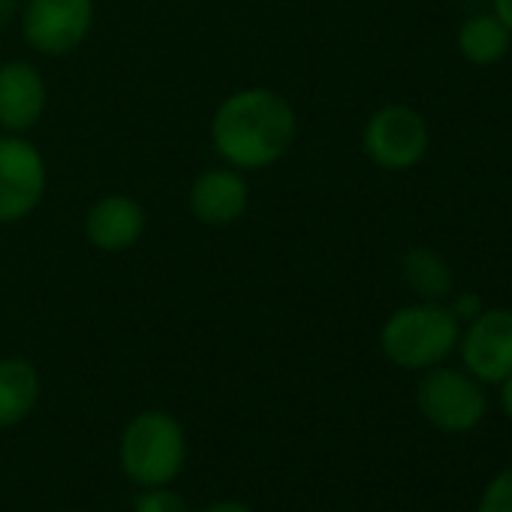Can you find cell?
Listing matches in <instances>:
<instances>
[{"label": "cell", "instance_id": "obj_3", "mask_svg": "<svg viewBox=\"0 0 512 512\" xmlns=\"http://www.w3.org/2000/svg\"><path fill=\"white\" fill-rule=\"evenodd\" d=\"M118 461L124 476L139 488L172 485L187 464V434L169 410L136 413L118 440Z\"/></svg>", "mask_w": 512, "mask_h": 512}, {"label": "cell", "instance_id": "obj_13", "mask_svg": "<svg viewBox=\"0 0 512 512\" xmlns=\"http://www.w3.org/2000/svg\"><path fill=\"white\" fill-rule=\"evenodd\" d=\"M458 52L467 64L473 67H494L500 64L509 49H512V34L509 28L488 10V13H473L461 22L458 28Z\"/></svg>", "mask_w": 512, "mask_h": 512}, {"label": "cell", "instance_id": "obj_5", "mask_svg": "<svg viewBox=\"0 0 512 512\" xmlns=\"http://www.w3.org/2000/svg\"><path fill=\"white\" fill-rule=\"evenodd\" d=\"M97 22L94 0H25L19 13L22 40L43 58H67L85 46Z\"/></svg>", "mask_w": 512, "mask_h": 512}, {"label": "cell", "instance_id": "obj_19", "mask_svg": "<svg viewBox=\"0 0 512 512\" xmlns=\"http://www.w3.org/2000/svg\"><path fill=\"white\" fill-rule=\"evenodd\" d=\"M199 512H256V509H250V506L241 503V500H214V503L202 506Z\"/></svg>", "mask_w": 512, "mask_h": 512}, {"label": "cell", "instance_id": "obj_14", "mask_svg": "<svg viewBox=\"0 0 512 512\" xmlns=\"http://www.w3.org/2000/svg\"><path fill=\"white\" fill-rule=\"evenodd\" d=\"M401 281L410 293H416L422 302H446L455 290L452 269L443 256L431 247H410L401 256Z\"/></svg>", "mask_w": 512, "mask_h": 512}, {"label": "cell", "instance_id": "obj_1", "mask_svg": "<svg viewBox=\"0 0 512 512\" xmlns=\"http://www.w3.org/2000/svg\"><path fill=\"white\" fill-rule=\"evenodd\" d=\"M299 139L293 100L269 85H247L226 94L208 121V142L220 163L250 175L278 166Z\"/></svg>", "mask_w": 512, "mask_h": 512}, {"label": "cell", "instance_id": "obj_20", "mask_svg": "<svg viewBox=\"0 0 512 512\" xmlns=\"http://www.w3.org/2000/svg\"><path fill=\"white\" fill-rule=\"evenodd\" d=\"M491 13L509 28V34H512V0H491Z\"/></svg>", "mask_w": 512, "mask_h": 512}, {"label": "cell", "instance_id": "obj_15", "mask_svg": "<svg viewBox=\"0 0 512 512\" xmlns=\"http://www.w3.org/2000/svg\"><path fill=\"white\" fill-rule=\"evenodd\" d=\"M133 512H193L187 497L175 491L172 485H154L142 488L133 500Z\"/></svg>", "mask_w": 512, "mask_h": 512}, {"label": "cell", "instance_id": "obj_17", "mask_svg": "<svg viewBox=\"0 0 512 512\" xmlns=\"http://www.w3.org/2000/svg\"><path fill=\"white\" fill-rule=\"evenodd\" d=\"M446 305H449V311H452V317L464 326V323H470L485 305H482V299L476 296V293H452L449 299H446Z\"/></svg>", "mask_w": 512, "mask_h": 512}, {"label": "cell", "instance_id": "obj_16", "mask_svg": "<svg viewBox=\"0 0 512 512\" xmlns=\"http://www.w3.org/2000/svg\"><path fill=\"white\" fill-rule=\"evenodd\" d=\"M476 512H512V467L494 473L479 494Z\"/></svg>", "mask_w": 512, "mask_h": 512}, {"label": "cell", "instance_id": "obj_9", "mask_svg": "<svg viewBox=\"0 0 512 512\" xmlns=\"http://www.w3.org/2000/svg\"><path fill=\"white\" fill-rule=\"evenodd\" d=\"M187 208L196 223L208 229H229L241 223L250 208V181L226 163L208 166L190 181Z\"/></svg>", "mask_w": 512, "mask_h": 512}, {"label": "cell", "instance_id": "obj_4", "mask_svg": "<svg viewBox=\"0 0 512 512\" xmlns=\"http://www.w3.org/2000/svg\"><path fill=\"white\" fill-rule=\"evenodd\" d=\"M416 410L443 434H470L488 413V395L485 386L464 368L443 362L422 371L416 383Z\"/></svg>", "mask_w": 512, "mask_h": 512}, {"label": "cell", "instance_id": "obj_12", "mask_svg": "<svg viewBox=\"0 0 512 512\" xmlns=\"http://www.w3.org/2000/svg\"><path fill=\"white\" fill-rule=\"evenodd\" d=\"M43 398V377L25 356L0 359V428H19Z\"/></svg>", "mask_w": 512, "mask_h": 512}, {"label": "cell", "instance_id": "obj_10", "mask_svg": "<svg viewBox=\"0 0 512 512\" xmlns=\"http://www.w3.org/2000/svg\"><path fill=\"white\" fill-rule=\"evenodd\" d=\"M49 112V82L34 61L0 64V133L28 136Z\"/></svg>", "mask_w": 512, "mask_h": 512}, {"label": "cell", "instance_id": "obj_21", "mask_svg": "<svg viewBox=\"0 0 512 512\" xmlns=\"http://www.w3.org/2000/svg\"><path fill=\"white\" fill-rule=\"evenodd\" d=\"M500 407H503V416L512 422V374L500 383Z\"/></svg>", "mask_w": 512, "mask_h": 512}, {"label": "cell", "instance_id": "obj_2", "mask_svg": "<svg viewBox=\"0 0 512 512\" xmlns=\"http://www.w3.org/2000/svg\"><path fill=\"white\" fill-rule=\"evenodd\" d=\"M461 323L446 302H413L386 317L380 326V350L401 371H428L449 362L458 350Z\"/></svg>", "mask_w": 512, "mask_h": 512}, {"label": "cell", "instance_id": "obj_6", "mask_svg": "<svg viewBox=\"0 0 512 512\" xmlns=\"http://www.w3.org/2000/svg\"><path fill=\"white\" fill-rule=\"evenodd\" d=\"M49 193V163L40 145L19 133H0V226L28 220Z\"/></svg>", "mask_w": 512, "mask_h": 512}, {"label": "cell", "instance_id": "obj_8", "mask_svg": "<svg viewBox=\"0 0 512 512\" xmlns=\"http://www.w3.org/2000/svg\"><path fill=\"white\" fill-rule=\"evenodd\" d=\"M461 368L482 386H500L512 374V308H482L461 326Z\"/></svg>", "mask_w": 512, "mask_h": 512}, {"label": "cell", "instance_id": "obj_11", "mask_svg": "<svg viewBox=\"0 0 512 512\" xmlns=\"http://www.w3.org/2000/svg\"><path fill=\"white\" fill-rule=\"evenodd\" d=\"M85 238L100 253H127L148 232V211L130 193H103L85 211Z\"/></svg>", "mask_w": 512, "mask_h": 512}, {"label": "cell", "instance_id": "obj_7", "mask_svg": "<svg viewBox=\"0 0 512 512\" xmlns=\"http://www.w3.org/2000/svg\"><path fill=\"white\" fill-rule=\"evenodd\" d=\"M428 121L404 103H386L362 127V151L383 172H407L428 154Z\"/></svg>", "mask_w": 512, "mask_h": 512}, {"label": "cell", "instance_id": "obj_18", "mask_svg": "<svg viewBox=\"0 0 512 512\" xmlns=\"http://www.w3.org/2000/svg\"><path fill=\"white\" fill-rule=\"evenodd\" d=\"M19 13H22V0H0V31L19 22Z\"/></svg>", "mask_w": 512, "mask_h": 512}]
</instances>
